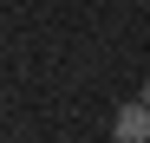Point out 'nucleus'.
<instances>
[{
    "label": "nucleus",
    "mask_w": 150,
    "mask_h": 143,
    "mask_svg": "<svg viewBox=\"0 0 150 143\" xmlns=\"http://www.w3.org/2000/svg\"><path fill=\"white\" fill-rule=\"evenodd\" d=\"M111 137H117V143H150V104H144V98L124 104V111L111 117Z\"/></svg>",
    "instance_id": "1"
},
{
    "label": "nucleus",
    "mask_w": 150,
    "mask_h": 143,
    "mask_svg": "<svg viewBox=\"0 0 150 143\" xmlns=\"http://www.w3.org/2000/svg\"><path fill=\"white\" fill-rule=\"evenodd\" d=\"M144 104H150V78H144Z\"/></svg>",
    "instance_id": "2"
}]
</instances>
